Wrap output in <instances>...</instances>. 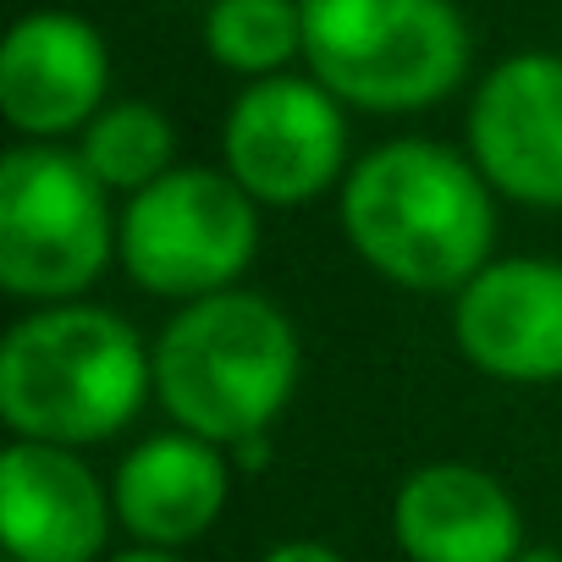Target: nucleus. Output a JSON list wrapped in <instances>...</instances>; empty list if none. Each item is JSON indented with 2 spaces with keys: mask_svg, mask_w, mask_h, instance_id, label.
Segmentation results:
<instances>
[{
  "mask_svg": "<svg viewBox=\"0 0 562 562\" xmlns=\"http://www.w3.org/2000/svg\"><path fill=\"white\" fill-rule=\"evenodd\" d=\"M353 254L403 293H463L491 265L496 204L480 166L430 138H392L342 182Z\"/></svg>",
  "mask_w": 562,
  "mask_h": 562,
  "instance_id": "nucleus-1",
  "label": "nucleus"
},
{
  "mask_svg": "<svg viewBox=\"0 0 562 562\" xmlns=\"http://www.w3.org/2000/svg\"><path fill=\"white\" fill-rule=\"evenodd\" d=\"M155 392V353L94 304H45L0 342V419L12 441L94 447L122 436Z\"/></svg>",
  "mask_w": 562,
  "mask_h": 562,
  "instance_id": "nucleus-2",
  "label": "nucleus"
},
{
  "mask_svg": "<svg viewBox=\"0 0 562 562\" xmlns=\"http://www.w3.org/2000/svg\"><path fill=\"white\" fill-rule=\"evenodd\" d=\"M304 375V348L293 321L265 293H215L171 315L155 342V397L215 447H243L288 414Z\"/></svg>",
  "mask_w": 562,
  "mask_h": 562,
  "instance_id": "nucleus-3",
  "label": "nucleus"
},
{
  "mask_svg": "<svg viewBox=\"0 0 562 562\" xmlns=\"http://www.w3.org/2000/svg\"><path fill=\"white\" fill-rule=\"evenodd\" d=\"M304 61L353 111H425L469 72L452 0H304Z\"/></svg>",
  "mask_w": 562,
  "mask_h": 562,
  "instance_id": "nucleus-4",
  "label": "nucleus"
},
{
  "mask_svg": "<svg viewBox=\"0 0 562 562\" xmlns=\"http://www.w3.org/2000/svg\"><path fill=\"white\" fill-rule=\"evenodd\" d=\"M111 188L78 149L23 144L0 160V288L23 304H72L116 259Z\"/></svg>",
  "mask_w": 562,
  "mask_h": 562,
  "instance_id": "nucleus-5",
  "label": "nucleus"
},
{
  "mask_svg": "<svg viewBox=\"0 0 562 562\" xmlns=\"http://www.w3.org/2000/svg\"><path fill=\"white\" fill-rule=\"evenodd\" d=\"M259 254V204L210 166H177L133 193L116 221V259L155 299H215Z\"/></svg>",
  "mask_w": 562,
  "mask_h": 562,
  "instance_id": "nucleus-6",
  "label": "nucleus"
},
{
  "mask_svg": "<svg viewBox=\"0 0 562 562\" xmlns=\"http://www.w3.org/2000/svg\"><path fill=\"white\" fill-rule=\"evenodd\" d=\"M226 177L259 210H293L348 182V116L321 78H254L221 127Z\"/></svg>",
  "mask_w": 562,
  "mask_h": 562,
  "instance_id": "nucleus-7",
  "label": "nucleus"
},
{
  "mask_svg": "<svg viewBox=\"0 0 562 562\" xmlns=\"http://www.w3.org/2000/svg\"><path fill=\"white\" fill-rule=\"evenodd\" d=\"M469 160L491 193L562 210V56L518 50L485 72L469 105Z\"/></svg>",
  "mask_w": 562,
  "mask_h": 562,
  "instance_id": "nucleus-8",
  "label": "nucleus"
},
{
  "mask_svg": "<svg viewBox=\"0 0 562 562\" xmlns=\"http://www.w3.org/2000/svg\"><path fill=\"white\" fill-rule=\"evenodd\" d=\"M452 337L463 359L491 381H562V265L491 259L463 293H452Z\"/></svg>",
  "mask_w": 562,
  "mask_h": 562,
  "instance_id": "nucleus-9",
  "label": "nucleus"
},
{
  "mask_svg": "<svg viewBox=\"0 0 562 562\" xmlns=\"http://www.w3.org/2000/svg\"><path fill=\"white\" fill-rule=\"evenodd\" d=\"M105 89L111 56L94 23L78 12H29L12 23L0 45V111L23 138L50 144L83 133L105 111Z\"/></svg>",
  "mask_w": 562,
  "mask_h": 562,
  "instance_id": "nucleus-10",
  "label": "nucleus"
},
{
  "mask_svg": "<svg viewBox=\"0 0 562 562\" xmlns=\"http://www.w3.org/2000/svg\"><path fill=\"white\" fill-rule=\"evenodd\" d=\"M116 502L72 447L12 441L0 452V540L12 562H94Z\"/></svg>",
  "mask_w": 562,
  "mask_h": 562,
  "instance_id": "nucleus-11",
  "label": "nucleus"
},
{
  "mask_svg": "<svg viewBox=\"0 0 562 562\" xmlns=\"http://www.w3.org/2000/svg\"><path fill=\"white\" fill-rule=\"evenodd\" d=\"M392 535L408 562H518L524 518L507 485L474 463H425L397 485Z\"/></svg>",
  "mask_w": 562,
  "mask_h": 562,
  "instance_id": "nucleus-12",
  "label": "nucleus"
},
{
  "mask_svg": "<svg viewBox=\"0 0 562 562\" xmlns=\"http://www.w3.org/2000/svg\"><path fill=\"white\" fill-rule=\"evenodd\" d=\"M232 452L193 436V430H166L138 441L116 480H111V502H116V524L160 551H177L188 540H199L226 496H232Z\"/></svg>",
  "mask_w": 562,
  "mask_h": 562,
  "instance_id": "nucleus-13",
  "label": "nucleus"
},
{
  "mask_svg": "<svg viewBox=\"0 0 562 562\" xmlns=\"http://www.w3.org/2000/svg\"><path fill=\"white\" fill-rule=\"evenodd\" d=\"M78 155L111 193L133 199L177 171V127L149 100H116L78 133Z\"/></svg>",
  "mask_w": 562,
  "mask_h": 562,
  "instance_id": "nucleus-14",
  "label": "nucleus"
},
{
  "mask_svg": "<svg viewBox=\"0 0 562 562\" xmlns=\"http://www.w3.org/2000/svg\"><path fill=\"white\" fill-rule=\"evenodd\" d=\"M204 50L237 78H276L304 56V0H215L204 12Z\"/></svg>",
  "mask_w": 562,
  "mask_h": 562,
  "instance_id": "nucleus-15",
  "label": "nucleus"
},
{
  "mask_svg": "<svg viewBox=\"0 0 562 562\" xmlns=\"http://www.w3.org/2000/svg\"><path fill=\"white\" fill-rule=\"evenodd\" d=\"M259 562H348V557L331 551V546H321V540H281V546H270Z\"/></svg>",
  "mask_w": 562,
  "mask_h": 562,
  "instance_id": "nucleus-16",
  "label": "nucleus"
},
{
  "mask_svg": "<svg viewBox=\"0 0 562 562\" xmlns=\"http://www.w3.org/2000/svg\"><path fill=\"white\" fill-rule=\"evenodd\" d=\"M111 562H182V557L177 551H160V546H133V551H122Z\"/></svg>",
  "mask_w": 562,
  "mask_h": 562,
  "instance_id": "nucleus-17",
  "label": "nucleus"
},
{
  "mask_svg": "<svg viewBox=\"0 0 562 562\" xmlns=\"http://www.w3.org/2000/svg\"><path fill=\"white\" fill-rule=\"evenodd\" d=\"M518 562H562V551H557V546H524Z\"/></svg>",
  "mask_w": 562,
  "mask_h": 562,
  "instance_id": "nucleus-18",
  "label": "nucleus"
},
{
  "mask_svg": "<svg viewBox=\"0 0 562 562\" xmlns=\"http://www.w3.org/2000/svg\"><path fill=\"white\" fill-rule=\"evenodd\" d=\"M7 562H12V557H7Z\"/></svg>",
  "mask_w": 562,
  "mask_h": 562,
  "instance_id": "nucleus-19",
  "label": "nucleus"
}]
</instances>
